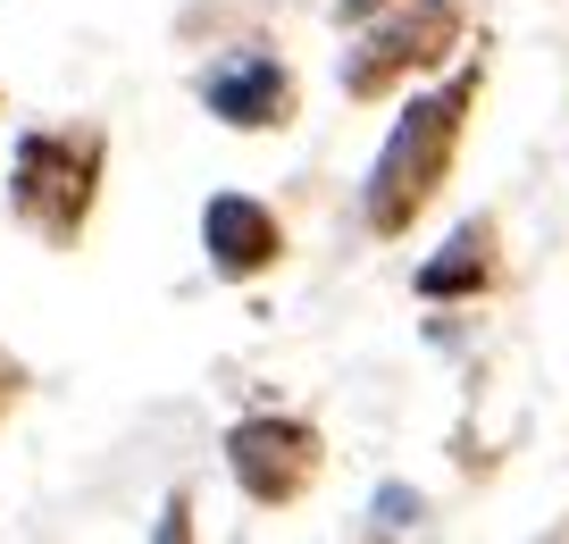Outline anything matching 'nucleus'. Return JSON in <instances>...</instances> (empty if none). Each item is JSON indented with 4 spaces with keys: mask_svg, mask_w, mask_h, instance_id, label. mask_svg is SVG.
I'll return each instance as SVG.
<instances>
[{
    "mask_svg": "<svg viewBox=\"0 0 569 544\" xmlns=\"http://www.w3.org/2000/svg\"><path fill=\"white\" fill-rule=\"evenodd\" d=\"M227 461H234L251 503H293L310 486V469H319V436L302 419H251L227 436Z\"/></svg>",
    "mask_w": 569,
    "mask_h": 544,
    "instance_id": "7ed1b4c3",
    "label": "nucleus"
},
{
    "mask_svg": "<svg viewBox=\"0 0 569 544\" xmlns=\"http://www.w3.org/2000/svg\"><path fill=\"white\" fill-rule=\"evenodd\" d=\"M201 101H210L227 126H284L293 118V85H284V68L260 59V51H234L227 68H210Z\"/></svg>",
    "mask_w": 569,
    "mask_h": 544,
    "instance_id": "39448f33",
    "label": "nucleus"
},
{
    "mask_svg": "<svg viewBox=\"0 0 569 544\" xmlns=\"http://www.w3.org/2000/svg\"><path fill=\"white\" fill-rule=\"evenodd\" d=\"M478 285H486V235H478V227H461V235H452L445 251H436V260L419 268V294H427V301L478 294Z\"/></svg>",
    "mask_w": 569,
    "mask_h": 544,
    "instance_id": "0eeeda50",
    "label": "nucleus"
},
{
    "mask_svg": "<svg viewBox=\"0 0 569 544\" xmlns=\"http://www.w3.org/2000/svg\"><path fill=\"white\" fill-rule=\"evenodd\" d=\"M201 244H210V268L218 277H260L268 260H277V218L260 210V201H243V194H218L210 210H201Z\"/></svg>",
    "mask_w": 569,
    "mask_h": 544,
    "instance_id": "423d86ee",
    "label": "nucleus"
},
{
    "mask_svg": "<svg viewBox=\"0 0 569 544\" xmlns=\"http://www.w3.org/2000/svg\"><path fill=\"white\" fill-rule=\"evenodd\" d=\"M461 42V9L452 0H419L402 18H386L352 59H343V92H386L402 68H427V59H445Z\"/></svg>",
    "mask_w": 569,
    "mask_h": 544,
    "instance_id": "f03ea898",
    "label": "nucleus"
},
{
    "mask_svg": "<svg viewBox=\"0 0 569 544\" xmlns=\"http://www.w3.org/2000/svg\"><path fill=\"white\" fill-rule=\"evenodd\" d=\"M84 201H92V142H51V135H34V142L18 151V210L42 218L51 235H76Z\"/></svg>",
    "mask_w": 569,
    "mask_h": 544,
    "instance_id": "20e7f679",
    "label": "nucleus"
},
{
    "mask_svg": "<svg viewBox=\"0 0 569 544\" xmlns=\"http://www.w3.org/2000/svg\"><path fill=\"white\" fill-rule=\"evenodd\" d=\"M336 9H343V18H352V26H360V18H377L386 0H336Z\"/></svg>",
    "mask_w": 569,
    "mask_h": 544,
    "instance_id": "1a4fd4ad",
    "label": "nucleus"
},
{
    "mask_svg": "<svg viewBox=\"0 0 569 544\" xmlns=\"http://www.w3.org/2000/svg\"><path fill=\"white\" fill-rule=\"evenodd\" d=\"M461 109H469V85L402 109V126L386 135V151H377V168H369V227L377 235H402L410 218L427 210V194L445 185L452 142H461Z\"/></svg>",
    "mask_w": 569,
    "mask_h": 544,
    "instance_id": "f257e3e1",
    "label": "nucleus"
},
{
    "mask_svg": "<svg viewBox=\"0 0 569 544\" xmlns=\"http://www.w3.org/2000/svg\"><path fill=\"white\" fill-rule=\"evenodd\" d=\"M410 520H419V494H402V486L377 494V527H410Z\"/></svg>",
    "mask_w": 569,
    "mask_h": 544,
    "instance_id": "6e6552de",
    "label": "nucleus"
}]
</instances>
